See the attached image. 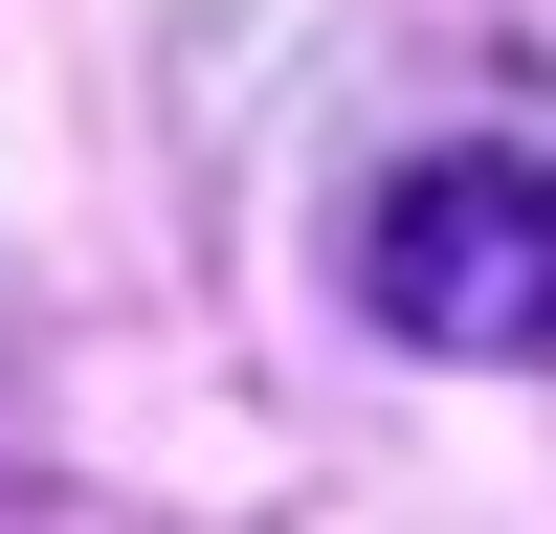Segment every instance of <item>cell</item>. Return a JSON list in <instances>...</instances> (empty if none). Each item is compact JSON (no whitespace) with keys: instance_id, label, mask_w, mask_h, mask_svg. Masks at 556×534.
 Masks as SVG:
<instances>
[{"instance_id":"cell-1","label":"cell","mask_w":556,"mask_h":534,"mask_svg":"<svg viewBox=\"0 0 556 534\" xmlns=\"http://www.w3.org/2000/svg\"><path fill=\"white\" fill-rule=\"evenodd\" d=\"M356 290H379V334H424V356H534L556 334V178L513 156V134L401 156L379 223H356Z\"/></svg>"}]
</instances>
